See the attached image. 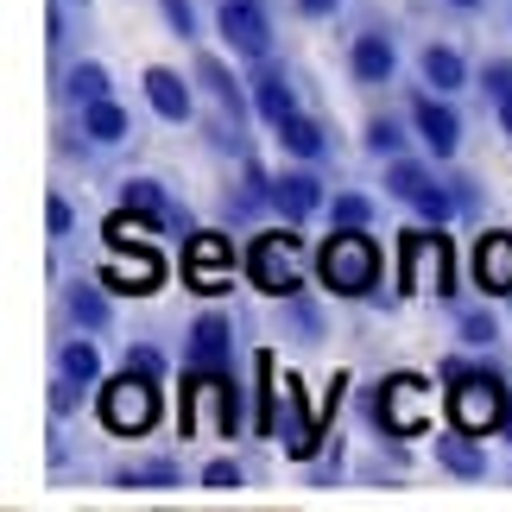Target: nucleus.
Wrapping results in <instances>:
<instances>
[{
	"label": "nucleus",
	"instance_id": "f257e3e1",
	"mask_svg": "<svg viewBox=\"0 0 512 512\" xmlns=\"http://www.w3.org/2000/svg\"><path fill=\"white\" fill-rule=\"evenodd\" d=\"M317 279L336 291V298H367V291L380 285V247H373L361 228H342L336 241L317 253Z\"/></svg>",
	"mask_w": 512,
	"mask_h": 512
},
{
	"label": "nucleus",
	"instance_id": "f03ea898",
	"mask_svg": "<svg viewBox=\"0 0 512 512\" xmlns=\"http://www.w3.org/2000/svg\"><path fill=\"white\" fill-rule=\"evenodd\" d=\"M241 424V399L215 367H196V380L184 386V437H234Z\"/></svg>",
	"mask_w": 512,
	"mask_h": 512
},
{
	"label": "nucleus",
	"instance_id": "7ed1b4c3",
	"mask_svg": "<svg viewBox=\"0 0 512 512\" xmlns=\"http://www.w3.org/2000/svg\"><path fill=\"white\" fill-rule=\"evenodd\" d=\"M102 424L114 437H140V430L159 424V386H152V373L127 367L114 386H102Z\"/></svg>",
	"mask_w": 512,
	"mask_h": 512
},
{
	"label": "nucleus",
	"instance_id": "20e7f679",
	"mask_svg": "<svg viewBox=\"0 0 512 512\" xmlns=\"http://www.w3.org/2000/svg\"><path fill=\"white\" fill-rule=\"evenodd\" d=\"M449 418H456V430H468V437L500 430L506 424V386L494 373H468V380L449 392Z\"/></svg>",
	"mask_w": 512,
	"mask_h": 512
},
{
	"label": "nucleus",
	"instance_id": "39448f33",
	"mask_svg": "<svg viewBox=\"0 0 512 512\" xmlns=\"http://www.w3.org/2000/svg\"><path fill=\"white\" fill-rule=\"evenodd\" d=\"M380 424L392 430V437H418V430L430 424V386L418 380V373H392V380H386Z\"/></svg>",
	"mask_w": 512,
	"mask_h": 512
},
{
	"label": "nucleus",
	"instance_id": "423d86ee",
	"mask_svg": "<svg viewBox=\"0 0 512 512\" xmlns=\"http://www.w3.org/2000/svg\"><path fill=\"white\" fill-rule=\"evenodd\" d=\"M399 279H405L411 291H456V279H449V247H443V234H411Z\"/></svg>",
	"mask_w": 512,
	"mask_h": 512
},
{
	"label": "nucleus",
	"instance_id": "0eeeda50",
	"mask_svg": "<svg viewBox=\"0 0 512 512\" xmlns=\"http://www.w3.org/2000/svg\"><path fill=\"white\" fill-rule=\"evenodd\" d=\"M291 247H298V234H266V241L253 247V285L272 291V298H291V291H298V272H291Z\"/></svg>",
	"mask_w": 512,
	"mask_h": 512
},
{
	"label": "nucleus",
	"instance_id": "6e6552de",
	"mask_svg": "<svg viewBox=\"0 0 512 512\" xmlns=\"http://www.w3.org/2000/svg\"><path fill=\"white\" fill-rule=\"evenodd\" d=\"M222 38L241 57H266L272 51V26H266V13L253 7V0H228L222 7Z\"/></svg>",
	"mask_w": 512,
	"mask_h": 512
},
{
	"label": "nucleus",
	"instance_id": "1a4fd4ad",
	"mask_svg": "<svg viewBox=\"0 0 512 512\" xmlns=\"http://www.w3.org/2000/svg\"><path fill=\"white\" fill-rule=\"evenodd\" d=\"M184 260H190V285H196V291H228V285H234V272H228V241H222V234H196Z\"/></svg>",
	"mask_w": 512,
	"mask_h": 512
},
{
	"label": "nucleus",
	"instance_id": "9d476101",
	"mask_svg": "<svg viewBox=\"0 0 512 512\" xmlns=\"http://www.w3.org/2000/svg\"><path fill=\"white\" fill-rule=\"evenodd\" d=\"M475 279L487 291H500V298H512V234H481L475 247Z\"/></svg>",
	"mask_w": 512,
	"mask_h": 512
},
{
	"label": "nucleus",
	"instance_id": "9b49d317",
	"mask_svg": "<svg viewBox=\"0 0 512 512\" xmlns=\"http://www.w3.org/2000/svg\"><path fill=\"white\" fill-rule=\"evenodd\" d=\"M159 279H165V266L152 260L146 247H133V253L121 247V260L108 266V279H102V285H114V291H159Z\"/></svg>",
	"mask_w": 512,
	"mask_h": 512
},
{
	"label": "nucleus",
	"instance_id": "f8f14e48",
	"mask_svg": "<svg viewBox=\"0 0 512 512\" xmlns=\"http://www.w3.org/2000/svg\"><path fill=\"white\" fill-rule=\"evenodd\" d=\"M146 102L165 114V121H190V83L177 70H146Z\"/></svg>",
	"mask_w": 512,
	"mask_h": 512
},
{
	"label": "nucleus",
	"instance_id": "ddd939ff",
	"mask_svg": "<svg viewBox=\"0 0 512 512\" xmlns=\"http://www.w3.org/2000/svg\"><path fill=\"white\" fill-rule=\"evenodd\" d=\"M418 133L437 159H449V152L462 146V121H456V108H443V102H418Z\"/></svg>",
	"mask_w": 512,
	"mask_h": 512
},
{
	"label": "nucleus",
	"instance_id": "4468645a",
	"mask_svg": "<svg viewBox=\"0 0 512 512\" xmlns=\"http://www.w3.org/2000/svg\"><path fill=\"white\" fill-rule=\"evenodd\" d=\"M272 203L285 209V222H304V215L323 203V184H317L310 171H285L279 184H272Z\"/></svg>",
	"mask_w": 512,
	"mask_h": 512
},
{
	"label": "nucleus",
	"instance_id": "2eb2a0df",
	"mask_svg": "<svg viewBox=\"0 0 512 512\" xmlns=\"http://www.w3.org/2000/svg\"><path fill=\"white\" fill-rule=\"evenodd\" d=\"M392 70H399V51H392V38H380V32L354 38V76H361V83H392Z\"/></svg>",
	"mask_w": 512,
	"mask_h": 512
},
{
	"label": "nucleus",
	"instance_id": "dca6fc26",
	"mask_svg": "<svg viewBox=\"0 0 512 512\" xmlns=\"http://www.w3.org/2000/svg\"><path fill=\"white\" fill-rule=\"evenodd\" d=\"M121 203H127V209H140V215H159L165 228H190V222H184V209L165 203V190L152 184V177H133V184L121 190Z\"/></svg>",
	"mask_w": 512,
	"mask_h": 512
},
{
	"label": "nucleus",
	"instance_id": "f3484780",
	"mask_svg": "<svg viewBox=\"0 0 512 512\" xmlns=\"http://www.w3.org/2000/svg\"><path fill=\"white\" fill-rule=\"evenodd\" d=\"M190 367H228V323L203 317L190 329Z\"/></svg>",
	"mask_w": 512,
	"mask_h": 512
},
{
	"label": "nucleus",
	"instance_id": "a211bd4d",
	"mask_svg": "<svg viewBox=\"0 0 512 512\" xmlns=\"http://www.w3.org/2000/svg\"><path fill=\"white\" fill-rule=\"evenodd\" d=\"M253 102H260V114H266L272 127L298 114V108H291V83H285L279 70H260V76H253Z\"/></svg>",
	"mask_w": 512,
	"mask_h": 512
},
{
	"label": "nucleus",
	"instance_id": "6ab92c4d",
	"mask_svg": "<svg viewBox=\"0 0 512 512\" xmlns=\"http://www.w3.org/2000/svg\"><path fill=\"white\" fill-rule=\"evenodd\" d=\"M437 462L449 468V475H468V481L487 475V456L468 443V430H462V437H437Z\"/></svg>",
	"mask_w": 512,
	"mask_h": 512
},
{
	"label": "nucleus",
	"instance_id": "aec40b11",
	"mask_svg": "<svg viewBox=\"0 0 512 512\" xmlns=\"http://www.w3.org/2000/svg\"><path fill=\"white\" fill-rule=\"evenodd\" d=\"M184 475H177V462H127L121 475H114V487H146V494H165V487H177Z\"/></svg>",
	"mask_w": 512,
	"mask_h": 512
},
{
	"label": "nucleus",
	"instance_id": "412c9836",
	"mask_svg": "<svg viewBox=\"0 0 512 512\" xmlns=\"http://www.w3.org/2000/svg\"><path fill=\"white\" fill-rule=\"evenodd\" d=\"M279 140H285V152H298V159H317V152H323V127L310 121V114H291V121H279Z\"/></svg>",
	"mask_w": 512,
	"mask_h": 512
},
{
	"label": "nucleus",
	"instance_id": "4be33fe9",
	"mask_svg": "<svg viewBox=\"0 0 512 512\" xmlns=\"http://www.w3.org/2000/svg\"><path fill=\"white\" fill-rule=\"evenodd\" d=\"M462 51H449V45H430L424 51V83H437V89H462Z\"/></svg>",
	"mask_w": 512,
	"mask_h": 512
},
{
	"label": "nucleus",
	"instance_id": "5701e85b",
	"mask_svg": "<svg viewBox=\"0 0 512 512\" xmlns=\"http://www.w3.org/2000/svg\"><path fill=\"white\" fill-rule=\"evenodd\" d=\"M83 133H89V140H102V146H114V140H127V114L114 108V102H89Z\"/></svg>",
	"mask_w": 512,
	"mask_h": 512
},
{
	"label": "nucleus",
	"instance_id": "b1692460",
	"mask_svg": "<svg viewBox=\"0 0 512 512\" xmlns=\"http://www.w3.org/2000/svg\"><path fill=\"white\" fill-rule=\"evenodd\" d=\"M57 367H64V380H76V386H89L95 373H102V354H95L89 342H70L64 354H57Z\"/></svg>",
	"mask_w": 512,
	"mask_h": 512
},
{
	"label": "nucleus",
	"instance_id": "393cba45",
	"mask_svg": "<svg viewBox=\"0 0 512 512\" xmlns=\"http://www.w3.org/2000/svg\"><path fill=\"white\" fill-rule=\"evenodd\" d=\"M70 95L76 102H108V70L102 64H76L70 70Z\"/></svg>",
	"mask_w": 512,
	"mask_h": 512
},
{
	"label": "nucleus",
	"instance_id": "a878e982",
	"mask_svg": "<svg viewBox=\"0 0 512 512\" xmlns=\"http://www.w3.org/2000/svg\"><path fill=\"white\" fill-rule=\"evenodd\" d=\"M70 317L76 323H83V329H108V298H102V291H70Z\"/></svg>",
	"mask_w": 512,
	"mask_h": 512
},
{
	"label": "nucleus",
	"instance_id": "bb28decb",
	"mask_svg": "<svg viewBox=\"0 0 512 512\" xmlns=\"http://www.w3.org/2000/svg\"><path fill=\"white\" fill-rule=\"evenodd\" d=\"M424 184H430L424 165H405V159H399V165L386 171V190H392V196H405V203H418V190H424Z\"/></svg>",
	"mask_w": 512,
	"mask_h": 512
},
{
	"label": "nucleus",
	"instance_id": "cd10ccee",
	"mask_svg": "<svg viewBox=\"0 0 512 512\" xmlns=\"http://www.w3.org/2000/svg\"><path fill=\"white\" fill-rule=\"evenodd\" d=\"M146 234H152V228H146L140 209H127V215H114V222H108V241H114V247H140Z\"/></svg>",
	"mask_w": 512,
	"mask_h": 512
},
{
	"label": "nucleus",
	"instance_id": "c85d7f7f",
	"mask_svg": "<svg viewBox=\"0 0 512 512\" xmlns=\"http://www.w3.org/2000/svg\"><path fill=\"white\" fill-rule=\"evenodd\" d=\"M203 83L215 89V102H222V108H234V114H241V89H234V76H228L222 64H215V57H203Z\"/></svg>",
	"mask_w": 512,
	"mask_h": 512
},
{
	"label": "nucleus",
	"instance_id": "c756f323",
	"mask_svg": "<svg viewBox=\"0 0 512 512\" xmlns=\"http://www.w3.org/2000/svg\"><path fill=\"white\" fill-rule=\"evenodd\" d=\"M418 215H424V222H437V228H443L449 215H456V196H443V190H430V184H424V190H418Z\"/></svg>",
	"mask_w": 512,
	"mask_h": 512
},
{
	"label": "nucleus",
	"instance_id": "7c9ffc66",
	"mask_svg": "<svg viewBox=\"0 0 512 512\" xmlns=\"http://www.w3.org/2000/svg\"><path fill=\"white\" fill-rule=\"evenodd\" d=\"M481 83H487V95H500V102H512V57H494V64L481 70Z\"/></svg>",
	"mask_w": 512,
	"mask_h": 512
},
{
	"label": "nucleus",
	"instance_id": "2f4dec72",
	"mask_svg": "<svg viewBox=\"0 0 512 512\" xmlns=\"http://www.w3.org/2000/svg\"><path fill=\"white\" fill-rule=\"evenodd\" d=\"M203 487H209V494H234V487H241V468H234V462H209Z\"/></svg>",
	"mask_w": 512,
	"mask_h": 512
},
{
	"label": "nucleus",
	"instance_id": "473e14b6",
	"mask_svg": "<svg viewBox=\"0 0 512 512\" xmlns=\"http://www.w3.org/2000/svg\"><path fill=\"white\" fill-rule=\"evenodd\" d=\"M367 215H373L367 196H336V222L342 228H367Z\"/></svg>",
	"mask_w": 512,
	"mask_h": 512
},
{
	"label": "nucleus",
	"instance_id": "72a5a7b5",
	"mask_svg": "<svg viewBox=\"0 0 512 512\" xmlns=\"http://www.w3.org/2000/svg\"><path fill=\"white\" fill-rule=\"evenodd\" d=\"M165 19H171V32H177V38H190V32H196V7H190V0H165Z\"/></svg>",
	"mask_w": 512,
	"mask_h": 512
},
{
	"label": "nucleus",
	"instance_id": "f704fd0d",
	"mask_svg": "<svg viewBox=\"0 0 512 512\" xmlns=\"http://www.w3.org/2000/svg\"><path fill=\"white\" fill-rule=\"evenodd\" d=\"M367 146L373 152H399V127H392V121H373L367 127Z\"/></svg>",
	"mask_w": 512,
	"mask_h": 512
},
{
	"label": "nucleus",
	"instance_id": "c9c22d12",
	"mask_svg": "<svg viewBox=\"0 0 512 512\" xmlns=\"http://www.w3.org/2000/svg\"><path fill=\"white\" fill-rule=\"evenodd\" d=\"M45 222H51V234H70V203H64V196L45 203Z\"/></svg>",
	"mask_w": 512,
	"mask_h": 512
},
{
	"label": "nucleus",
	"instance_id": "e433bc0d",
	"mask_svg": "<svg viewBox=\"0 0 512 512\" xmlns=\"http://www.w3.org/2000/svg\"><path fill=\"white\" fill-rule=\"evenodd\" d=\"M462 336H468V342H494L500 329H494V317H468V323H462Z\"/></svg>",
	"mask_w": 512,
	"mask_h": 512
},
{
	"label": "nucleus",
	"instance_id": "4c0bfd02",
	"mask_svg": "<svg viewBox=\"0 0 512 512\" xmlns=\"http://www.w3.org/2000/svg\"><path fill=\"white\" fill-rule=\"evenodd\" d=\"M127 367H140V373H159V354H152V348H133V354H127Z\"/></svg>",
	"mask_w": 512,
	"mask_h": 512
},
{
	"label": "nucleus",
	"instance_id": "58836bf2",
	"mask_svg": "<svg viewBox=\"0 0 512 512\" xmlns=\"http://www.w3.org/2000/svg\"><path fill=\"white\" fill-rule=\"evenodd\" d=\"M298 13H310V19H323V13H336V0H298Z\"/></svg>",
	"mask_w": 512,
	"mask_h": 512
},
{
	"label": "nucleus",
	"instance_id": "ea45409f",
	"mask_svg": "<svg viewBox=\"0 0 512 512\" xmlns=\"http://www.w3.org/2000/svg\"><path fill=\"white\" fill-rule=\"evenodd\" d=\"M500 127H506V140H512V102H500Z\"/></svg>",
	"mask_w": 512,
	"mask_h": 512
},
{
	"label": "nucleus",
	"instance_id": "a19ab883",
	"mask_svg": "<svg viewBox=\"0 0 512 512\" xmlns=\"http://www.w3.org/2000/svg\"><path fill=\"white\" fill-rule=\"evenodd\" d=\"M456 7H481V0H456Z\"/></svg>",
	"mask_w": 512,
	"mask_h": 512
}]
</instances>
